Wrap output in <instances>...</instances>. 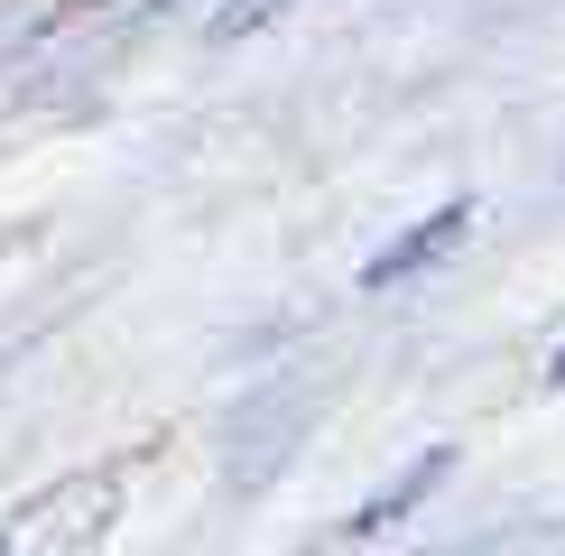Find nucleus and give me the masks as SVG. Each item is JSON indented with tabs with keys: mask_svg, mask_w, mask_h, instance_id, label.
Segmentation results:
<instances>
[{
	"mask_svg": "<svg viewBox=\"0 0 565 556\" xmlns=\"http://www.w3.org/2000/svg\"><path fill=\"white\" fill-rule=\"evenodd\" d=\"M111 492H121L111 473H84L65 492H46L38 510H19V528H0V556H75V547H93L103 520H111Z\"/></svg>",
	"mask_w": 565,
	"mask_h": 556,
	"instance_id": "obj_1",
	"label": "nucleus"
},
{
	"mask_svg": "<svg viewBox=\"0 0 565 556\" xmlns=\"http://www.w3.org/2000/svg\"><path fill=\"white\" fill-rule=\"evenodd\" d=\"M436 482H445V455H427V463H417V473H408V482H390V492H381V501H362V510H352V538H371V528H390V520H398V510H408L417 492H436Z\"/></svg>",
	"mask_w": 565,
	"mask_h": 556,
	"instance_id": "obj_3",
	"label": "nucleus"
},
{
	"mask_svg": "<svg viewBox=\"0 0 565 556\" xmlns=\"http://www.w3.org/2000/svg\"><path fill=\"white\" fill-rule=\"evenodd\" d=\"M463 232H473V204H463V195H455V204H436V214L417 223V232H398V242L381 250V260L362 269V288H398V278H417L427 260H445V250H455Z\"/></svg>",
	"mask_w": 565,
	"mask_h": 556,
	"instance_id": "obj_2",
	"label": "nucleus"
},
{
	"mask_svg": "<svg viewBox=\"0 0 565 556\" xmlns=\"http://www.w3.org/2000/svg\"><path fill=\"white\" fill-rule=\"evenodd\" d=\"M260 19H278V0H232V10H214V38H242V29H260Z\"/></svg>",
	"mask_w": 565,
	"mask_h": 556,
	"instance_id": "obj_4",
	"label": "nucleus"
},
{
	"mask_svg": "<svg viewBox=\"0 0 565 556\" xmlns=\"http://www.w3.org/2000/svg\"><path fill=\"white\" fill-rule=\"evenodd\" d=\"M547 381H565V343H556V353H547Z\"/></svg>",
	"mask_w": 565,
	"mask_h": 556,
	"instance_id": "obj_5",
	"label": "nucleus"
}]
</instances>
